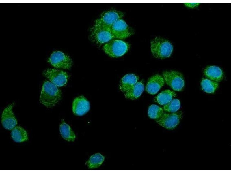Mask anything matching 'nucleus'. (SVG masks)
<instances>
[{"mask_svg": "<svg viewBox=\"0 0 231 173\" xmlns=\"http://www.w3.org/2000/svg\"><path fill=\"white\" fill-rule=\"evenodd\" d=\"M144 89V86L141 82H137L130 89L125 92L126 97L132 99L139 97Z\"/></svg>", "mask_w": 231, "mask_h": 173, "instance_id": "17", "label": "nucleus"}, {"mask_svg": "<svg viewBox=\"0 0 231 173\" xmlns=\"http://www.w3.org/2000/svg\"><path fill=\"white\" fill-rule=\"evenodd\" d=\"M163 113L162 108L157 105H152L148 108V114L151 118L157 119L160 118Z\"/></svg>", "mask_w": 231, "mask_h": 173, "instance_id": "22", "label": "nucleus"}, {"mask_svg": "<svg viewBox=\"0 0 231 173\" xmlns=\"http://www.w3.org/2000/svg\"><path fill=\"white\" fill-rule=\"evenodd\" d=\"M138 77L133 74H128L124 76L122 78L120 84V89L126 92L137 82Z\"/></svg>", "mask_w": 231, "mask_h": 173, "instance_id": "15", "label": "nucleus"}, {"mask_svg": "<svg viewBox=\"0 0 231 173\" xmlns=\"http://www.w3.org/2000/svg\"><path fill=\"white\" fill-rule=\"evenodd\" d=\"M204 74L208 79L217 82L221 81L223 78L222 70L219 67L215 66L206 67L204 71Z\"/></svg>", "mask_w": 231, "mask_h": 173, "instance_id": "14", "label": "nucleus"}, {"mask_svg": "<svg viewBox=\"0 0 231 173\" xmlns=\"http://www.w3.org/2000/svg\"><path fill=\"white\" fill-rule=\"evenodd\" d=\"M14 103L9 105L4 110L1 116V123L5 129L12 130L17 124V121L13 113Z\"/></svg>", "mask_w": 231, "mask_h": 173, "instance_id": "10", "label": "nucleus"}, {"mask_svg": "<svg viewBox=\"0 0 231 173\" xmlns=\"http://www.w3.org/2000/svg\"><path fill=\"white\" fill-rule=\"evenodd\" d=\"M48 61L55 67L66 69H70L72 63L69 56L59 51L53 52Z\"/></svg>", "mask_w": 231, "mask_h": 173, "instance_id": "7", "label": "nucleus"}, {"mask_svg": "<svg viewBox=\"0 0 231 173\" xmlns=\"http://www.w3.org/2000/svg\"><path fill=\"white\" fill-rule=\"evenodd\" d=\"M176 95L174 92L169 90H166L158 95L157 97V100L160 104L165 105L171 101Z\"/></svg>", "mask_w": 231, "mask_h": 173, "instance_id": "19", "label": "nucleus"}, {"mask_svg": "<svg viewBox=\"0 0 231 173\" xmlns=\"http://www.w3.org/2000/svg\"><path fill=\"white\" fill-rule=\"evenodd\" d=\"M93 34L96 41L101 43L108 42L114 38L110 28L104 26L95 25Z\"/></svg>", "mask_w": 231, "mask_h": 173, "instance_id": "12", "label": "nucleus"}, {"mask_svg": "<svg viewBox=\"0 0 231 173\" xmlns=\"http://www.w3.org/2000/svg\"><path fill=\"white\" fill-rule=\"evenodd\" d=\"M61 91L58 86L51 82L46 81L42 87L40 102L48 107L55 106L60 100Z\"/></svg>", "mask_w": 231, "mask_h": 173, "instance_id": "1", "label": "nucleus"}, {"mask_svg": "<svg viewBox=\"0 0 231 173\" xmlns=\"http://www.w3.org/2000/svg\"><path fill=\"white\" fill-rule=\"evenodd\" d=\"M164 83L163 77L159 75H156L149 80L146 86V91L150 94H155L163 86Z\"/></svg>", "mask_w": 231, "mask_h": 173, "instance_id": "13", "label": "nucleus"}, {"mask_svg": "<svg viewBox=\"0 0 231 173\" xmlns=\"http://www.w3.org/2000/svg\"><path fill=\"white\" fill-rule=\"evenodd\" d=\"M124 13L120 11L111 10L105 12L100 18L96 21L95 25L107 27L110 28L118 20L121 18Z\"/></svg>", "mask_w": 231, "mask_h": 173, "instance_id": "5", "label": "nucleus"}, {"mask_svg": "<svg viewBox=\"0 0 231 173\" xmlns=\"http://www.w3.org/2000/svg\"><path fill=\"white\" fill-rule=\"evenodd\" d=\"M110 30L114 38H125L134 33L133 29L121 18L118 20L112 25Z\"/></svg>", "mask_w": 231, "mask_h": 173, "instance_id": "6", "label": "nucleus"}, {"mask_svg": "<svg viewBox=\"0 0 231 173\" xmlns=\"http://www.w3.org/2000/svg\"><path fill=\"white\" fill-rule=\"evenodd\" d=\"M151 50L154 57L163 59L170 56L173 50V47L168 41L157 37L151 42Z\"/></svg>", "mask_w": 231, "mask_h": 173, "instance_id": "2", "label": "nucleus"}, {"mask_svg": "<svg viewBox=\"0 0 231 173\" xmlns=\"http://www.w3.org/2000/svg\"><path fill=\"white\" fill-rule=\"evenodd\" d=\"M129 45L127 43L119 40H113L108 42L103 49L105 53L109 56L117 57L124 55L128 51Z\"/></svg>", "mask_w": 231, "mask_h": 173, "instance_id": "3", "label": "nucleus"}, {"mask_svg": "<svg viewBox=\"0 0 231 173\" xmlns=\"http://www.w3.org/2000/svg\"><path fill=\"white\" fill-rule=\"evenodd\" d=\"M43 74L51 82L57 86L65 85L68 77L65 72L55 69H48L44 72Z\"/></svg>", "mask_w": 231, "mask_h": 173, "instance_id": "9", "label": "nucleus"}, {"mask_svg": "<svg viewBox=\"0 0 231 173\" xmlns=\"http://www.w3.org/2000/svg\"><path fill=\"white\" fill-rule=\"evenodd\" d=\"M11 136L12 139L17 142H23L28 140L26 131L20 126H16L12 130Z\"/></svg>", "mask_w": 231, "mask_h": 173, "instance_id": "16", "label": "nucleus"}, {"mask_svg": "<svg viewBox=\"0 0 231 173\" xmlns=\"http://www.w3.org/2000/svg\"><path fill=\"white\" fill-rule=\"evenodd\" d=\"M182 117L180 112L164 113L157 122L160 125L168 129L175 128L179 124Z\"/></svg>", "mask_w": 231, "mask_h": 173, "instance_id": "8", "label": "nucleus"}, {"mask_svg": "<svg viewBox=\"0 0 231 173\" xmlns=\"http://www.w3.org/2000/svg\"><path fill=\"white\" fill-rule=\"evenodd\" d=\"M180 107V103L179 100L177 99H174L165 105L164 108L166 111L173 113L177 111Z\"/></svg>", "mask_w": 231, "mask_h": 173, "instance_id": "23", "label": "nucleus"}, {"mask_svg": "<svg viewBox=\"0 0 231 173\" xmlns=\"http://www.w3.org/2000/svg\"><path fill=\"white\" fill-rule=\"evenodd\" d=\"M198 3H185L184 4L187 7L190 8H194L198 6L199 4Z\"/></svg>", "mask_w": 231, "mask_h": 173, "instance_id": "24", "label": "nucleus"}, {"mask_svg": "<svg viewBox=\"0 0 231 173\" xmlns=\"http://www.w3.org/2000/svg\"><path fill=\"white\" fill-rule=\"evenodd\" d=\"M90 108L89 102L83 96L75 98L72 104V109L74 114L77 116H82L86 114Z\"/></svg>", "mask_w": 231, "mask_h": 173, "instance_id": "11", "label": "nucleus"}, {"mask_svg": "<svg viewBox=\"0 0 231 173\" xmlns=\"http://www.w3.org/2000/svg\"><path fill=\"white\" fill-rule=\"evenodd\" d=\"M105 157L100 154H95L90 158L87 164L89 168H94L100 166L104 161Z\"/></svg>", "mask_w": 231, "mask_h": 173, "instance_id": "20", "label": "nucleus"}, {"mask_svg": "<svg viewBox=\"0 0 231 173\" xmlns=\"http://www.w3.org/2000/svg\"><path fill=\"white\" fill-rule=\"evenodd\" d=\"M59 130L61 136L64 139L69 142L74 140L76 136L74 131L64 120H62L60 126Z\"/></svg>", "mask_w": 231, "mask_h": 173, "instance_id": "18", "label": "nucleus"}, {"mask_svg": "<svg viewBox=\"0 0 231 173\" xmlns=\"http://www.w3.org/2000/svg\"><path fill=\"white\" fill-rule=\"evenodd\" d=\"M164 79L167 85L174 90L181 91L184 86V81L182 74L174 71H166L163 74Z\"/></svg>", "mask_w": 231, "mask_h": 173, "instance_id": "4", "label": "nucleus"}, {"mask_svg": "<svg viewBox=\"0 0 231 173\" xmlns=\"http://www.w3.org/2000/svg\"><path fill=\"white\" fill-rule=\"evenodd\" d=\"M202 89L205 92L209 93H213L218 86L217 82L208 79H203L201 82Z\"/></svg>", "mask_w": 231, "mask_h": 173, "instance_id": "21", "label": "nucleus"}]
</instances>
